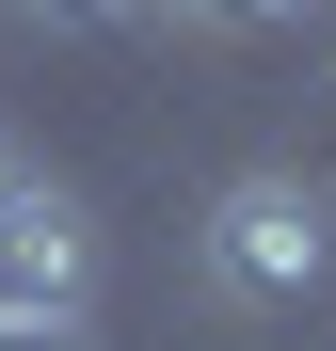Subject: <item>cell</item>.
I'll use <instances>...</instances> for the list:
<instances>
[{
	"label": "cell",
	"mask_w": 336,
	"mask_h": 351,
	"mask_svg": "<svg viewBox=\"0 0 336 351\" xmlns=\"http://www.w3.org/2000/svg\"><path fill=\"white\" fill-rule=\"evenodd\" d=\"M16 176H32V160H16V144H0V192H16Z\"/></svg>",
	"instance_id": "6"
},
{
	"label": "cell",
	"mask_w": 336,
	"mask_h": 351,
	"mask_svg": "<svg viewBox=\"0 0 336 351\" xmlns=\"http://www.w3.org/2000/svg\"><path fill=\"white\" fill-rule=\"evenodd\" d=\"M0 351H96V319H0Z\"/></svg>",
	"instance_id": "5"
},
{
	"label": "cell",
	"mask_w": 336,
	"mask_h": 351,
	"mask_svg": "<svg viewBox=\"0 0 336 351\" xmlns=\"http://www.w3.org/2000/svg\"><path fill=\"white\" fill-rule=\"evenodd\" d=\"M320 0H177V32H304Z\"/></svg>",
	"instance_id": "4"
},
{
	"label": "cell",
	"mask_w": 336,
	"mask_h": 351,
	"mask_svg": "<svg viewBox=\"0 0 336 351\" xmlns=\"http://www.w3.org/2000/svg\"><path fill=\"white\" fill-rule=\"evenodd\" d=\"M32 32H96V48H144V32H177V0H16Z\"/></svg>",
	"instance_id": "3"
},
{
	"label": "cell",
	"mask_w": 336,
	"mask_h": 351,
	"mask_svg": "<svg viewBox=\"0 0 336 351\" xmlns=\"http://www.w3.org/2000/svg\"><path fill=\"white\" fill-rule=\"evenodd\" d=\"M96 208L65 192V176H16V192H0V319H96Z\"/></svg>",
	"instance_id": "2"
},
{
	"label": "cell",
	"mask_w": 336,
	"mask_h": 351,
	"mask_svg": "<svg viewBox=\"0 0 336 351\" xmlns=\"http://www.w3.org/2000/svg\"><path fill=\"white\" fill-rule=\"evenodd\" d=\"M208 287L224 304H304V287H336V176L304 160H256L208 192Z\"/></svg>",
	"instance_id": "1"
}]
</instances>
